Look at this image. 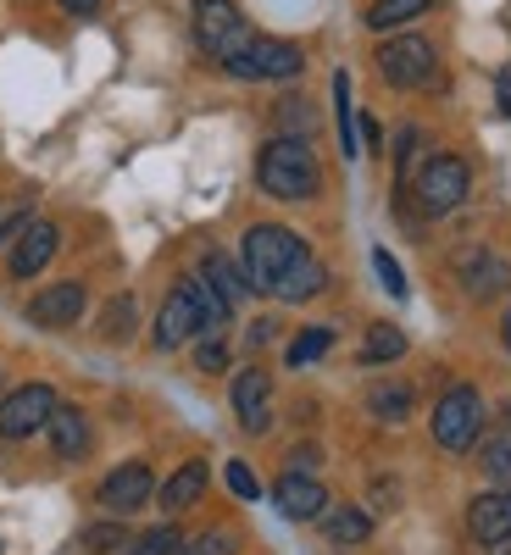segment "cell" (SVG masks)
<instances>
[{
    "label": "cell",
    "instance_id": "d6986e66",
    "mask_svg": "<svg viewBox=\"0 0 511 555\" xmlns=\"http://www.w3.org/2000/svg\"><path fill=\"white\" fill-rule=\"evenodd\" d=\"M201 489H206V461H183V467L167 478V489H162V505L167 512H183V505L201 500Z\"/></svg>",
    "mask_w": 511,
    "mask_h": 555
},
{
    "label": "cell",
    "instance_id": "277c9868",
    "mask_svg": "<svg viewBox=\"0 0 511 555\" xmlns=\"http://www.w3.org/2000/svg\"><path fill=\"white\" fill-rule=\"evenodd\" d=\"M222 67L234 78H295L306 67V56L290 39H245L234 56H222Z\"/></svg>",
    "mask_w": 511,
    "mask_h": 555
},
{
    "label": "cell",
    "instance_id": "6da1fadb",
    "mask_svg": "<svg viewBox=\"0 0 511 555\" xmlns=\"http://www.w3.org/2000/svg\"><path fill=\"white\" fill-rule=\"evenodd\" d=\"M256 183L272 201H311L322 172H317V156L306 151V139L278 133V139H267L261 156H256Z\"/></svg>",
    "mask_w": 511,
    "mask_h": 555
},
{
    "label": "cell",
    "instance_id": "4316f807",
    "mask_svg": "<svg viewBox=\"0 0 511 555\" xmlns=\"http://www.w3.org/2000/svg\"><path fill=\"white\" fill-rule=\"evenodd\" d=\"M173 555H234V533L212 528V533H201V539H183Z\"/></svg>",
    "mask_w": 511,
    "mask_h": 555
},
{
    "label": "cell",
    "instance_id": "f1b7e54d",
    "mask_svg": "<svg viewBox=\"0 0 511 555\" xmlns=\"http://www.w3.org/2000/svg\"><path fill=\"white\" fill-rule=\"evenodd\" d=\"M178 544H183V539H178L173 528H151L145 539H133V544H128V555H173Z\"/></svg>",
    "mask_w": 511,
    "mask_h": 555
},
{
    "label": "cell",
    "instance_id": "603a6c76",
    "mask_svg": "<svg viewBox=\"0 0 511 555\" xmlns=\"http://www.w3.org/2000/svg\"><path fill=\"white\" fill-rule=\"evenodd\" d=\"M334 112H340V151L356 162V106H350V73H334Z\"/></svg>",
    "mask_w": 511,
    "mask_h": 555
},
{
    "label": "cell",
    "instance_id": "836d02e7",
    "mask_svg": "<svg viewBox=\"0 0 511 555\" xmlns=\"http://www.w3.org/2000/svg\"><path fill=\"white\" fill-rule=\"evenodd\" d=\"M117 544H123V528H89V533H84V550H89V555H106V550H117Z\"/></svg>",
    "mask_w": 511,
    "mask_h": 555
},
{
    "label": "cell",
    "instance_id": "e0dca14e",
    "mask_svg": "<svg viewBox=\"0 0 511 555\" xmlns=\"http://www.w3.org/2000/svg\"><path fill=\"white\" fill-rule=\"evenodd\" d=\"M44 434H51V450H56L62 461H84V455H89V416H84L78 405H62V400H56Z\"/></svg>",
    "mask_w": 511,
    "mask_h": 555
},
{
    "label": "cell",
    "instance_id": "cb8c5ba5",
    "mask_svg": "<svg viewBox=\"0 0 511 555\" xmlns=\"http://www.w3.org/2000/svg\"><path fill=\"white\" fill-rule=\"evenodd\" d=\"M367 533H373V517L356 512V505H340V512H329V539H334V544H367Z\"/></svg>",
    "mask_w": 511,
    "mask_h": 555
},
{
    "label": "cell",
    "instance_id": "d590c367",
    "mask_svg": "<svg viewBox=\"0 0 511 555\" xmlns=\"http://www.w3.org/2000/svg\"><path fill=\"white\" fill-rule=\"evenodd\" d=\"M62 12H73V17H95V12H101V0H62Z\"/></svg>",
    "mask_w": 511,
    "mask_h": 555
},
{
    "label": "cell",
    "instance_id": "8d00e7d4",
    "mask_svg": "<svg viewBox=\"0 0 511 555\" xmlns=\"http://www.w3.org/2000/svg\"><path fill=\"white\" fill-rule=\"evenodd\" d=\"M373 494H379V505H384V512H389V505H400V500H395V494H400V489H395V483H389V478H379V489H373Z\"/></svg>",
    "mask_w": 511,
    "mask_h": 555
},
{
    "label": "cell",
    "instance_id": "4fadbf2b",
    "mask_svg": "<svg viewBox=\"0 0 511 555\" xmlns=\"http://www.w3.org/2000/svg\"><path fill=\"white\" fill-rule=\"evenodd\" d=\"M272 378L261 373V366H245V373L234 378V411H240V428L245 434H267L272 423Z\"/></svg>",
    "mask_w": 511,
    "mask_h": 555
},
{
    "label": "cell",
    "instance_id": "f35d334b",
    "mask_svg": "<svg viewBox=\"0 0 511 555\" xmlns=\"http://www.w3.org/2000/svg\"><path fill=\"white\" fill-rule=\"evenodd\" d=\"M500 112L511 117V73H500Z\"/></svg>",
    "mask_w": 511,
    "mask_h": 555
},
{
    "label": "cell",
    "instance_id": "1f68e13d",
    "mask_svg": "<svg viewBox=\"0 0 511 555\" xmlns=\"http://www.w3.org/2000/svg\"><path fill=\"white\" fill-rule=\"evenodd\" d=\"M222 478H228V489H234L240 500H261V483H256V473L245 467V461H228V473H222Z\"/></svg>",
    "mask_w": 511,
    "mask_h": 555
},
{
    "label": "cell",
    "instance_id": "3957f363",
    "mask_svg": "<svg viewBox=\"0 0 511 555\" xmlns=\"http://www.w3.org/2000/svg\"><path fill=\"white\" fill-rule=\"evenodd\" d=\"M468 190H473V172H468L461 156H434L423 172H417V206H423L429 217L456 211L461 201H468Z\"/></svg>",
    "mask_w": 511,
    "mask_h": 555
},
{
    "label": "cell",
    "instance_id": "60d3db41",
    "mask_svg": "<svg viewBox=\"0 0 511 555\" xmlns=\"http://www.w3.org/2000/svg\"><path fill=\"white\" fill-rule=\"evenodd\" d=\"M500 555H511V539H506V550H500Z\"/></svg>",
    "mask_w": 511,
    "mask_h": 555
},
{
    "label": "cell",
    "instance_id": "d6a6232c",
    "mask_svg": "<svg viewBox=\"0 0 511 555\" xmlns=\"http://www.w3.org/2000/svg\"><path fill=\"white\" fill-rule=\"evenodd\" d=\"M195 366H201V373H222V366H228V345L217 334H206L201 350H195Z\"/></svg>",
    "mask_w": 511,
    "mask_h": 555
},
{
    "label": "cell",
    "instance_id": "4dcf8cb0",
    "mask_svg": "<svg viewBox=\"0 0 511 555\" xmlns=\"http://www.w3.org/2000/svg\"><path fill=\"white\" fill-rule=\"evenodd\" d=\"M373 267H379V278H384V289H389L395 300H406V272H400V261H395L389 250H373Z\"/></svg>",
    "mask_w": 511,
    "mask_h": 555
},
{
    "label": "cell",
    "instance_id": "9a60e30c",
    "mask_svg": "<svg viewBox=\"0 0 511 555\" xmlns=\"http://www.w3.org/2000/svg\"><path fill=\"white\" fill-rule=\"evenodd\" d=\"M456 272H461V289H468L473 300H495V295L511 284V267H506V256H489V250H468Z\"/></svg>",
    "mask_w": 511,
    "mask_h": 555
},
{
    "label": "cell",
    "instance_id": "52a82bcc",
    "mask_svg": "<svg viewBox=\"0 0 511 555\" xmlns=\"http://www.w3.org/2000/svg\"><path fill=\"white\" fill-rule=\"evenodd\" d=\"M195 39L212 56H234L251 34H245V17L234 12V0H195Z\"/></svg>",
    "mask_w": 511,
    "mask_h": 555
},
{
    "label": "cell",
    "instance_id": "e575fe53",
    "mask_svg": "<svg viewBox=\"0 0 511 555\" xmlns=\"http://www.w3.org/2000/svg\"><path fill=\"white\" fill-rule=\"evenodd\" d=\"M12 228H28V206H0V240H12Z\"/></svg>",
    "mask_w": 511,
    "mask_h": 555
},
{
    "label": "cell",
    "instance_id": "8992f818",
    "mask_svg": "<svg viewBox=\"0 0 511 555\" xmlns=\"http://www.w3.org/2000/svg\"><path fill=\"white\" fill-rule=\"evenodd\" d=\"M51 411H56V389H51V384H23V389H12L7 400H0V439H28V434H39L44 423H51Z\"/></svg>",
    "mask_w": 511,
    "mask_h": 555
},
{
    "label": "cell",
    "instance_id": "7402d4cb",
    "mask_svg": "<svg viewBox=\"0 0 511 555\" xmlns=\"http://www.w3.org/2000/svg\"><path fill=\"white\" fill-rule=\"evenodd\" d=\"M429 12V0H373V12H367V28L373 34H389L400 23H417Z\"/></svg>",
    "mask_w": 511,
    "mask_h": 555
},
{
    "label": "cell",
    "instance_id": "44dd1931",
    "mask_svg": "<svg viewBox=\"0 0 511 555\" xmlns=\"http://www.w3.org/2000/svg\"><path fill=\"white\" fill-rule=\"evenodd\" d=\"M400 356H406V334L395 328V322H373V334L361 339V361L384 366V361H400Z\"/></svg>",
    "mask_w": 511,
    "mask_h": 555
},
{
    "label": "cell",
    "instance_id": "83f0119b",
    "mask_svg": "<svg viewBox=\"0 0 511 555\" xmlns=\"http://www.w3.org/2000/svg\"><path fill=\"white\" fill-rule=\"evenodd\" d=\"M128 328H133V295H117V300L106 306L101 334H106V339H128Z\"/></svg>",
    "mask_w": 511,
    "mask_h": 555
},
{
    "label": "cell",
    "instance_id": "2e32d148",
    "mask_svg": "<svg viewBox=\"0 0 511 555\" xmlns=\"http://www.w3.org/2000/svg\"><path fill=\"white\" fill-rule=\"evenodd\" d=\"M28 317L39 322V328H67V322H78L84 317V284H51L44 295H34V306H28Z\"/></svg>",
    "mask_w": 511,
    "mask_h": 555
},
{
    "label": "cell",
    "instance_id": "ba28073f",
    "mask_svg": "<svg viewBox=\"0 0 511 555\" xmlns=\"http://www.w3.org/2000/svg\"><path fill=\"white\" fill-rule=\"evenodd\" d=\"M379 73H384L395 89H417V83H429V78H434V44H429V39H417V34L389 39L384 51H379Z\"/></svg>",
    "mask_w": 511,
    "mask_h": 555
},
{
    "label": "cell",
    "instance_id": "30bf717a",
    "mask_svg": "<svg viewBox=\"0 0 511 555\" xmlns=\"http://www.w3.org/2000/svg\"><path fill=\"white\" fill-rule=\"evenodd\" d=\"M151 494H156V478H151L145 461H128V467L106 473V483H101V505H106V512H117V517L139 512V505H151Z\"/></svg>",
    "mask_w": 511,
    "mask_h": 555
},
{
    "label": "cell",
    "instance_id": "5bb4252c",
    "mask_svg": "<svg viewBox=\"0 0 511 555\" xmlns=\"http://www.w3.org/2000/svg\"><path fill=\"white\" fill-rule=\"evenodd\" d=\"M468 533H473L478 544H506V539H511V489H489V494L473 500Z\"/></svg>",
    "mask_w": 511,
    "mask_h": 555
},
{
    "label": "cell",
    "instance_id": "9c48e42d",
    "mask_svg": "<svg viewBox=\"0 0 511 555\" xmlns=\"http://www.w3.org/2000/svg\"><path fill=\"white\" fill-rule=\"evenodd\" d=\"M195 334H206V322H201V300H195V284H178V289L167 295L162 317H156V345H162V350H178L183 339H195Z\"/></svg>",
    "mask_w": 511,
    "mask_h": 555
},
{
    "label": "cell",
    "instance_id": "ffe728a7",
    "mask_svg": "<svg viewBox=\"0 0 511 555\" xmlns=\"http://www.w3.org/2000/svg\"><path fill=\"white\" fill-rule=\"evenodd\" d=\"M322 278H329V272H322L311 256H301V261H295L284 278H278V284H272V295H278V300H311V295L322 289Z\"/></svg>",
    "mask_w": 511,
    "mask_h": 555
},
{
    "label": "cell",
    "instance_id": "7c38bea8",
    "mask_svg": "<svg viewBox=\"0 0 511 555\" xmlns=\"http://www.w3.org/2000/svg\"><path fill=\"white\" fill-rule=\"evenodd\" d=\"M56 245H62V228L56 222H28L23 234H17V245H12V278H39L44 267H51Z\"/></svg>",
    "mask_w": 511,
    "mask_h": 555
},
{
    "label": "cell",
    "instance_id": "74e56055",
    "mask_svg": "<svg viewBox=\"0 0 511 555\" xmlns=\"http://www.w3.org/2000/svg\"><path fill=\"white\" fill-rule=\"evenodd\" d=\"M306 467H317V450L301 444V450H295V473H306Z\"/></svg>",
    "mask_w": 511,
    "mask_h": 555
},
{
    "label": "cell",
    "instance_id": "484cf974",
    "mask_svg": "<svg viewBox=\"0 0 511 555\" xmlns=\"http://www.w3.org/2000/svg\"><path fill=\"white\" fill-rule=\"evenodd\" d=\"M329 345H334V328H306V334L290 345V366H311L317 356H329Z\"/></svg>",
    "mask_w": 511,
    "mask_h": 555
},
{
    "label": "cell",
    "instance_id": "7a4b0ae2",
    "mask_svg": "<svg viewBox=\"0 0 511 555\" xmlns=\"http://www.w3.org/2000/svg\"><path fill=\"white\" fill-rule=\"evenodd\" d=\"M301 256H311L301 245V234H290V228H278V222H256L245 234V278H251V289H272Z\"/></svg>",
    "mask_w": 511,
    "mask_h": 555
},
{
    "label": "cell",
    "instance_id": "d4e9b609",
    "mask_svg": "<svg viewBox=\"0 0 511 555\" xmlns=\"http://www.w3.org/2000/svg\"><path fill=\"white\" fill-rule=\"evenodd\" d=\"M367 405H373L379 423H406V416H411V389L406 384H379Z\"/></svg>",
    "mask_w": 511,
    "mask_h": 555
},
{
    "label": "cell",
    "instance_id": "ac0fdd59",
    "mask_svg": "<svg viewBox=\"0 0 511 555\" xmlns=\"http://www.w3.org/2000/svg\"><path fill=\"white\" fill-rule=\"evenodd\" d=\"M201 278H206V289H212L228 311H234V306L245 300V289H251V278H240V267L228 261V256H206V272H201Z\"/></svg>",
    "mask_w": 511,
    "mask_h": 555
},
{
    "label": "cell",
    "instance_id": "5b68a950",
    "mask_svg": "<svg viewBox=\"0 0 511 555\" xmlns=\"http://www.w3.org/2000/svg\"><path fill=\"white\" fill-rule=\"evenodd\" d=\"M478 428H484V400H478V389H445V400L434 405V439H439V450H468L473 439H478Z\"/></svg>",
    "mask_w": 511,
    "mask_h": 555
},
{
    "label": "cell",
    "instance_id": "ab89813d",
    "mask_svg": "<svg viewBox=\"0 0 511 555\" xmlns=\"http://www.w3.org/2000/svg\"><path fill=\"white\" fill-rule=\"evenodd\" d=\"M500 334H506V350H511V317H506V328H500Z\"/></svg>",
    "mask_w": 511,
    "mask_h": 555
},
{
    "label": "cell",
    "instance_id": "f546056e",
    "mask_svg": "<svg viewBox=\"0 0 511 555\" xmlns=\"http://www.w3.org/2000/svg\"><path fill=\"white\" fill-rule=\"evenodd\" d=\"M484 473H489L495 483L511 489V439H495V444L484 450Z\"/></svg>",
    "mask_w": 511,
    "mask_h": 555
},
{
    "label": "cell",
    "instance_id": "8fae6325",
    "mask_svg": "<svg viewBox=\"0 0 511 555\" xmlns=\"http://www.w3.org/2000/svg\"><path fill=\"white\" fill-rule=\"evenodd\" d=\"M272 505L290 522H311V517L329 512V489H322L311 473H284V478H278V489H272Z\"/></svg>",
    "mask_w": 511,
    "mask_h": 555
}]
</instances>
